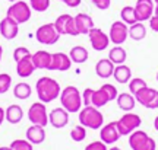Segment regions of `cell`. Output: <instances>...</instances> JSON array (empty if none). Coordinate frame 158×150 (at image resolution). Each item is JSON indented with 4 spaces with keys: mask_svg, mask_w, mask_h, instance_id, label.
I'll list each match as a JSON object with an SVG mask.
<instances>
[{
    "mask_svg": "<svg viewBox=\"0 0 158 150\" xmlns=\"http://www.w3.org/2000/svg\"><path fill=\"white\" fill-rule=\"evenodd\" d=\"M35 90H37L38 99L41 102H44V104H48V102H53L60 96L62 88H60L57 80L48 77V76H43V77H40L37 80Z\"/></svg>",
    "mask_w": 158,
    "mask_h": 150,
    "instance_id": "obj_1",
    "label": "cell"
},
{
    "mask_svg": "<svg viewBox=\"0 0 158 150\" xmlns=\"http://www.w3.org/2000/svg\"><path fill=\"white\" fill-rule=\"evenodd\" d=\"M60 104L69 112V114H76L82 109V95L78 90L76 86H66L60 92Z\"/></svg>",
    "mask_w": 158,
    "mask_h": 150,
    "instance_id": "obj_2",
    "label": "cell"
},
{
    "mask_svg": "<svg viewBox=\"0 0 158 150\" xmlns=\"http://www.w3.org/2000/svg\"><path fill=\"white\" fill-rule=\"evenodd\" d=\"M79 122L81 125H84L85 128H91V130H100L104 125V115L101 111L95 108V106H84L81 111L78 112Z\"/></svg>",
    "mask_w": 158,
    "mask_h": 150,
    "instance_id": "obj_3",
    "label": "cell"
},
{
    "mask_svg": "<svg viewBox=\"0 0 158 150\" xmlns=\"http://www.w3.org/2000/svg\"><path fill=\"white\" fill-rule=\"evenodd\" d=\"M129 146L132 150H157L155 140L142 130H135L129 134Z\"/></svg>",
    "mask_w": 158,
    "mask_h": 150,
    "instance_id": "obj_4",
    "label": "cell"
},
{
    "mask_svg": "<svg viewBox=\"0 0 158 150\" xmlns=\"http://www.w3.org/2000/svg\"><path fill=\"white\" fill-rule=\"evenodd\" d=\"M31 12H32V9H31L29 3L23 2V0H18V2H13L9 6L6 16L12 18L13 21H16L21 25V23L28 22L29 19H31Z\"/></svg>",
    "mask_w": 158,
    "mask_h": 150,
    "instance_id": "obj_5",
    "label": "cell"
},
{
    "mask_svg": "<svg viewBox=\"0 0 158 150\" xmlns=\"http://www.w3.org/2000/svg\"><path fill=\"white\" fill-rule=\"evenodd\" d=\"M116 124H117V128L122 136H129L130 133H133L142 125V118L138 114L126 112L116 121Z\"/></svg>",
    "mask_w": 158,
    "mask_h": 150,
    "instance_id": "obj_6",
    "label": "cell"
},
{
    "mask_svg": "<svg viewBox=\"0 0 158 150\" xmlns=\"http://www.w3.org/2000/svg\"><path fill=\"white\" fill-rule=\"evenodd\" d=\"M28 120L31 124L40 125V127H45L48 124V112H47V106L44 102H34L28 109Z\"/></svg>",
    "mask_w": 158,
    "mask_h": 150,
    "instance_id": "obj_7",
    "label": "cell"
},
{
    "mask_svg": "<svg viewBox=\"0 0 158 150\" xmlns=\"http://www.w3.org/2000/svg\"><path fill=\"white\" fill-rule=\"evenodd\" d=\"M59 38H60V34L57 32L54 23H44L35 31V39L40 44L53 45L59 41Z\"/></svg>",
    "mask_w": 158,
    "mask_h": 150,
    "instance_id": "obj_8",
    "label": "cell"
},
{
    "mask_svg": "<svg viewBox=\"0 0 158 150\" xmlns=\"http://www.w3.org/2000/svg\"><path fill=\"white\" fill-rule=\"evenodd\" d=\"M136 102H139L142 106H145L148 109H157L158 108V90L154 88H142L141 90H138L135 95Z\"/></svg>",
    "mask_w": 158,
    "mask_h": 150,
    "instance_id": "obj_9",
    "label": "cell"
},
{
    "mask_svg": "<svg viewBox=\"0 0 158 150\" xmlns=\"http://www.w3.org/2000/svg\"><path fill=\"white\" fill-rule=\"evenodd\" d=\"M108 38H110V42L116 45L124 44L126 39L129 38V26L123 21L113 22L110 26V31H108Z\"/></svg>",
    "mask_w": 158,
    "mask_h": 150,
    "instance_id": "obj_10",
    "label": "cell"
},
{
    "mask_svg": "<svg viewBox=\"0 0 158 150\" xmlns=\"http://www.w3.org/2000/svg\"><path fill=\"white\" fill-rule=\"evenodd\" d=\"M53 23H54L57 32L60 35H70V37L79 35L78 31H76V26H75V19L72 15L63 13L60 16H57V19Z\"/></svg>",
    "mask_w": 158,
    "mask_h": 150,
    "instance_id": "obj_11",
    "label": "cell"
},
{
    "mask_svg": "<svg viewBox=\"0 0 158 150\" xmlns=\"http://www.w3.org/2000/svg\"><path fill=\"white\" fill-rule=\"evenodd\" d=\"M88 37H89V42L92 50L95 51H104L107 50L108 44H110V38H108V34H106L104 31H101L100 28H94L88 32Z\"/></svg>",
    "mask_w": 158,
    "mask_h": 150,
    "instance_id": "obj_12",
    "label": "cell"
},
{
    "mask_svg": "<svg viewBox=\"0 0 158 150\" xmlns=\"http://www.w3.org/2000/svg\"><path fill=\"white\" fill-rule=\"evenodd\" d=\"M135 7V16L138 22L149 21V18L154 15V7L155 3L154 0H136Z\"/></svg>",
    "mask_w": 158,
    "mask_h": 150,
    "instance_id": "obj_13",
    "label": "cell"
},
{
    "mask_svg": "<svg viewBox=\"0 0 158 150\" xmlns=\"http://www.w3.org/2000/svg\"><path fill=\"white\" fill-rule=\"evenodd\" d=\"M100 130H101V131H100V139H101V141H104L107 146L114 144V143L118 141V139L122 137V134L118 131L116 121L108 122L107 125H102Z\"/></svg>",
    "mask_w": 158,
    "mask_h": 150,
    "instance_id": "obj_14",
    "label": "cell"
},
{
    "mask_svg": "<svg viewBox=\"0 0 158 150\" xmlns=\"http://www.w3.org/2000/svg\"><path fill=\"white\" fill-rule=\"evenodd\" d=\"M19 34V23L12 18L5 16L0 21V35L5 39H15Z\"/></svg>",
    "mask_w": 158,
    "mask_h": 150,
    "instance_id": "obj_15",
    "label": "cell"
},
{
    "mask_svg": "<svg viewBox=\"0 0 158 150\" xmlns=\"http://www.w3.org/2000/svg\"><path fill=\"white\" fill-rule=\"evenodd\" d=\"M70 67H72V60H70L69 54H64V53H54V54H51V63L48 70H53V72H68Z\"/></svg>",
    "mask_w": 158,
    "mask_h": 150,
    "instance_id": "obj_16",
    "label": "cell"
},
{
    "mask_svg": "<svg viewBox=\"0 0 158 150\" xmlns=\"http://www.w3.org/2000/svg\"><path fill=\"white\" fill-rule=\"evenodd\" d=\"M68 122H69V112L63 106L51 109L50 114H48V124H50L51 127L63 128L68 125Z\"/></svg>",
    "mask_w": 158,
    "mask_h": 150,
    "instance_id": "obj_17",
    "label": "cell"
},
{
    "mask_svg": "<svg viewBox=\"0 0 158 150\" xmlns=\"http://www.w3.org/2000/svg\"><path fill=\"white\" fill-rule=\"evenodd\" d=\"M75 19V26H76V31H78L79 35H88L91 29L94 28V19L86 15V13H78L76 16H73Z\"/></svg>",
    "mask_w": 158,
    "mask_h": 150,
    "instance_id": "obj_18",
    "label": "cell"
},
{
    "mask_svg": "<svg viewBox=\"0 0 158 150\" xmlns=\"http://www.w3.org/2000/svg\"><path fill=\"white\" fill-rule=\"evenodd\" d=\"M35 70H37V69H35L34 63H32L31 56L16 61V73L19 77H22V79L29 77V76H32V73H34Z\"/></svg>",
    "mask_w": 158,
    "mask_h": 150,
    "instance_id": "obj_19",
    "label": "cell"
},
{
    "mask_svg": "<svg viewBox=\"0 0 158 150\" xmlns=\"http://www.w3.org/2000/svg\"><path fill=\"white\" fill-rule=\"evenodd\" d=\"M114 67L116 66L108 58H101V60L97 61L95 64V74L101 79H108L113 76Z\"/></svg>",
    "mask_w": 158,
    "mask_h": 150,
    "instance_id": "obj_20",
    "label": "cell"
},
{
    "mask_svg": "<svg viewBox=\"0 0 158 150\" xmlns=\"http://www.w3.org/2000/svg\"><path fill=\"white\" fill-rule=\"evenodd\" d=\"M25 137H27V140H28L29 143H32V144H41V143H44V140H45L44 127H40V125H34V124H32L31 127H28Z\"/></svg>",
    "mask_w": 158,
    "mask_h": 150,
    "instance_id": "obj_21",
    "label": "cell"
},
{
    "mask_svg": "<svg viewBox=\"0 0 158 150\" xmlns=\"http://www.w3.org/2000/svg\"><path fill=\"white\" fill-rule=\"evenodd\" d=\"M32 63H34L35 69H45V70H48V67H50V63H51V54L48 51L45 50H38L37 53H34L32 56Z\"/></svg>",
    "mask_w": 158,
    "mask_h": 150,
    "instance_id": "obj_22",
    "label": "cell"
},
{
    "mask_svg": "<svg viewBox=\"0 0 158 150\" xmlns=\"http://www.w3.org/2000/svg\"><path fill=\"white\" fill-rule=\"evenodd\" d=\"M117 106L122 109L123 112H130L136 105V99L135 96L130 93V92H123V93H118L117 98Z\"/></svg>",
    "mask_w": 158,
    "mask_h": 150,
    "instance_id": "obj_23",
    "label": "cell"
},
{
    "mask_svg": "<svg viewBox=\"0 0 158 150\" xmlns=\"http://www.w3.org/2000/svg\"><path fill=\"white\" fill-rule=\"evenodd\" d=\"M23 118V109L21 105H9L5 109V120L10 124H19Z\"/></svg>",
    "mask_w": 158,
    "mask_h": 150,
    "instance_id": "obj_24",
    "label": "cell"
},
{
    "mask_svg": "<svg viewBox=\"0 0 158 150\" xmlns=\"http://www.w3.org/2000/svg\"><path fill=\"white\" fill-rule=\"evenodd\" d=\"M113 77L116 79V82L120 85H127L129 80L132 79V70L130 67H127L126 64H117L114 67V72H113Z\"/></svg>",
    "mask_w": 158,
    "mask_h": 150,
    "instance_id": "obj_25",
    "label": "cell"
},
{
    "mask_svg": "<svg viewBox=\"0 0 158 150\" xmlns=\"http://www.w3.org/2000/svg\"><path fill=\"white\" fill-rule=\"evenodd\" d=\"M69 57H70V60L72 63H76V64H84L85 61L88 60V50L82 47V45H75L72 47V50L69 51Z\"/></svg>",
    "mask_w": 158,
    "mask_h": 150,
    "instance_id": "obj_26",
    "label": "cell"
},
{
    "mask_svg": "<svg viewBox=\"0 0 158 150\" xmlns=\"http://www.w3.org/2000/svg\"><path fill=\"white\" fill-rule=\"evenodd\" d=\"M108 60L113 63L114 66H117V64H123L126 58H127V53L124 50L123 47H120V45H116L113 47L111 50L108 51Z\"/></svg>",
    "mask_w": 158,
    "mask_h": 150,
    "instance_id": "obj_27",
    "label": "cell"
},
{
    "mask_svg": "<svg viewBox=\"0 0 158 150\" xmlns=\"http://www.w3.org/2000/svg\"><path fill=\"white\" fill-rule=\"evenodd\" d=\"M108 102H111V101H110V96H108V93L102 89V88H100L98 90H94V92H92V101H91V105L92 106H95V108L100 109V108L107 105Z\"/></svg>",
    "mask_w": 158,
    "mask_h": 150,
    "instance_id": "obj_28",
    "label": "cell"
},
{
    "mask_svg": "<svg viewBox=\"0 0 158 150\" xmlns=\"http://www.w3.org/2000/svg\"><path fill=\"white\" fill-rule=\"evenodd\" d=\"M145 37H147V28L143 22H136L129 26V38L133 41H142Z\"/></svg>",
    "mask_w": 158,
    "mask_h": 150,
    "instance_id": "obj_29",
    "label": "cell"
},
{
    "mask_svg": "<svg viewBox=\"0 0 158 150\" xmlns=\"http://www.w3.org/2000/svg\"><path fill=\"white\" fill-rule=\"evenodd\" d=\"M32 93V89H31V86L28 83H25V82H19L18 85H15V88H13V96L19 101H25L28 99L29 96Z\"/></svg>",
    "mask_w": 158,
    "mask_h": 150,
    "instance_id": "obj_30",
    "label": "cell"
},
{
    "mask_svg": "<svg viewBox=\"0 0 158 150\" xmlns=\"http://www.w3.org/2000/svg\"><path fill=\"white\" fill-rule=\"evenodd\" d=\"M120 18H122V21H123L127 26L130 25H133L136 23V16H135V7L133 6H124L123 9L120 10Z\"/></svg>",
    "mask_w": 158,
    "mask_h": 150,
    "instance_id": "obj_31",
    "label": "cell"
},
{
    "mask_svg": "<svg viewBox=\"0 0 158 150\" xmlns=\"http://www.w3.org/2000/svg\"><path fill=\"white\" fill-rule=\"evenodd\" d=\"M85 137H86V128L84 125H76L70 130V139L76 141V143H81L84 141Z\"/></svg>",
    "mask_w": 158,
    "mask_h": 150,
    "instance_id": "obj_32",
    "label": "cell"
},
{
    "mask_svg": "<svg viewBox=\"0 0 158 150\" xmlns=\"http://www.w3.org/2000/svg\"><path fill=\"white\" fill-rule=\"evenodd\" d=\"M12 150H34V144L29 143L27 139H16L10 143Z\"/></svg>",
    "mask_w": 158,
    "mask_h": 150,
    "instance_id": "obj_33",
    "label": "cell"
},
{
    "mask_svg": "<svg viewBox=\"0 0 158 150\" xmlns=\"http://www.w3.org/2000/svg\"><path fill=\"white\" fill-rule=\"evenodd\" d=\"M129 92L132 95H135L138 90H141L142 88H145V86H148L147 85V82L143 80V79H141V77H132L129 80Z\"/></svg>",
    "mask_w": 158,
    "mask_h": 150,
    "instance_id": "obj_34",
    "label": "cell"
},
{
    "mask_svg": "<svg viewBox=\"0 0 158 150\" xmlns=\"http://www.w3.org/2000/svg\"><path fill=\"white\" fill-rule=\"evenodd\" d=\"M29 6L35 12H45L50 7V0H29Z\"/></svg>",
    "mask_w": 158,
    "mask_h": 150,
    "instance_id": "obj_35",
    "label": "cell"
},
{
    "mask_svg": "<svg viewBox=\"0 0 158 150\" xmlns=\"http://www.w3.org/2000/svg\"><path fill=\"white\" fill-rule=\"evenodd\" d=\"M12 86V77L7 73H0V95L6 93Z\"/></svg>",
    "mask_w": 158,
    "mask_h": 150,
    "instance_id": "obj_36",
    "label": "cell"
},
{
    "mask_svg": "<svg viewBox=\"0 0 158 150\" xmlns=\"http://www.w3.org/2000/svg\"><path fill=\"white\" fill-rule=\"evenodd\" d=\"M32 56L31 54V51L27 48V47H18V48H15V51H13V60L15 61H19L22 60V58H25V57H29Z\"/></svg>",
    "mask_w": 158,
    "mask_h": 150,
    "instance_id": "obj_37",
    "label": "cell"
},
{
    "mask_svg": "<svg viewBox=\"0 0 158 150\" xmlns=\"http://www.w3.org/2000/svg\"><path fill=\"white\" fill-rule=\"evenodd\" d=\"M101 88L108 93V96H110V101H114L116 98H117V95H118L117 88H116V86H113L111 83H104Z\"/></svg>",
    "mask_w": 158,
    "mask_h": 150,
    "instance_id": "obj_38",
    "label": "cell"
},
{
    "mask_svg": "<svg viewBox=\"0 0 158 150\" xmlns=\"http://www.w3.org/2000/svg\"><path fill=\"white\" fill-rule=\"evenodd\" d=\"M85 150H108L107 144L101 141V140H95V141H92L89 144L85 147Z\"/></svg>",
    "mask_w": 158,
    "mask_h": 150,
    "instance_id": "obj_39",
    "label": "cell"
},
{
    "mask_svg": "<svg viewBox=\"0 0 158 150\" xmlns=\"http://www.w3.org/2000/svg\"><path fill=\"white\" fill-rule=\"evenodd\" d=\"M92 92H94V89H91V88H86V89L84 90V93H82V104H84V106H89L91 105Z\"/></svg>",
    "mask_w": 158,
    "mask_h": 150,
    "instance_id": "obj_40",
    "label": "cell"
},
{
    "mask_svg": "<svg viewBox=\"0 0 158 150\" xmlns=\"http://www.w3.org/2000/svg\"><path fill=\"white\" fill-rule=\"evenodd\" d=\"M91 2L100 10H107L110 7V5H111V0H91Z\"/></svg>",
    "mask_w": 158,
    "mask_h": 150,
    "instance_id": "obj_41",
    "label": "cell"
},
{
    "mask_svg": "<svg viewBox=\"0 0 158 150\" xmlns=\"http://www.w3.org/2000/svg\"><path fill=\"white\" fill-rule=\"evenodd\" d=\"M149 28L152 29L154 32H158V16L152 15L149 18Z\"/></svg>",
    "mask_w": 158,
    "mask_h": 150,
    "instance_id": "obj_42",
    "label": "cell"
},
{
    "mask_svg": "<svg viewBox=\"0 0 158 150\" xmlns=\"http://www.w3.org/2000/svg\"><path fill=\"white\" fill-rule=\"evenodd\" d=\"M81 2H82V0H64L63 3L66 6H69V7H78V6L81 5Z\"/></svg>",
    "mask_w": 158,
    "mask_h": 150,
    "instance_id": "obj_43",
    "label": "cell"
},
{
    "mask_svg": "<svg viewBox=\"0 0 158 150\" xmlns=\"http://www.w3.org/2000/svg\"><path fill=\"white\" fill-rule=\"evenodd\" d=\"M3 121H5V109L0 106V125L3 124Z\"/></svg>",
    "mask_w": 158,
    "mask_h": 150,
    "instance_id": "obj_44",
    "label": "cell"
},
{
    "mask_svg": "<svg viewBox=\"0 0 158 150\" xmlns=\"http://www.w3.org/2000/svg\"><path fill=\"white\" fill-rule=\"evenodd\" d=\"M154 128H155V130L158 131V115L155 117V120H154Z\"/></svg>",
    "mask_w": 158,
    "mask_h": 150,
    "instance_id": "obj_45",
    "label": "cell"
},
{
    "mask_svg": "<svg viewBox=\"0 0 158 150\" xmlns=\"http://www.w3.org/2000/svg\"><path fill=\"white\" fill-rule=\"evenodd\" d=\"M154 15L158 16V3H155V7H154Z\"/></svg>",
    "mask_w": 158,
    "mask_h": 150,
    "instance_id": "obj_46",
    "label": "cell"
},
{
    "mask_svg": "<svg viewBox=\"0 0 158 150\" xmlns=\"http://www.w3.org/2000/svg\"><path fill=\"white\" fill-rule=\"evenodd\" d=\"M0 150H12V149H10V146H2Z\"/></svg>",
    "mask_w": 158,
    "mask_h": 150,
    "instance_id": "obj_47",
    "label": "cell"
},
{
    "mask_svg": "<svg viewBox=\"0 0 158 150\" xmlns=\"http://www.w3.org/2000/svg\"><path fill=\"white\" fill-rule=\"evenodd\" d=\"M2 56H3V47L0 45V61H2Z\"/></svg>",
    "mask_w": 158,
    "mask_h": 150,
    "instance_id": "obj_48",
    "label": "cell"
},
{
    "mask_svg": "<svg viewBox=\"0 0 158 150\" xmlns=\"http://www.w3.org/2000/svg\"><path fill=\"white\" fill-rule=\"evenodd\" d=\"M108 150H122V149H120V147H117V146H113L111 149H108Z\"/></svg>",
    "mask_w": 158,
    "mask_h": 150,
    "instance_id": "obj_49",
    "label": "cell"
},
{
    "mask_svg": "<svg viewBox=\"0 0 158 150\" xmlns=\"http://www.w3.org/2000/svg\"><path fill=\"white\" fill-rule=\"evenodd\" d=\"M7 2H12V3H13V2H18V0H7Z\"/></svg>",
    "mask_w": 158,
    "mask_h": 150,
    "instance_id": "obj_50",
    "label": "cell"
},
{
    "mask_svg": "<svg viewBox=\"0 0 158 150\" xmlns=\"http://www.w3.org/2000/svg\"><path fill=\"white\" fill-rule=\"evenodd\" d=\"M154 3H158V0H154Z\"/></svg>",
    "mask_w": 158,
    "mask_h": 150,
    "instance_id": "obj_51",
    "label": "cell"
},
{
    "mask_svg": "<svg viewBox=\"0 0 158 150\" xmlns=\"http://www.w3.org/2000/svg\"><path fill=\"white\" fill-rule=\"evenodd\" d=\"M157 82H158V72H157Z\"/></svg>",
    "mask_w": 158,
    "mask_h": 150,
    "instance_id": "obj_52",
    "label": "cell"
},
{
    "mask_svg": "<svg viewBox=\"0 0 158 150\" xmlns=\"http://www.w3.org/2000/svg\"><path fill=\"white\" fill-rule=\"evenodd\" d=\"M59 2H64V0H59Z\"/></svg>",
    "mask_w": 158,
    "mask_h": 150,
    "instance_id": "obj_53",
    "label": "cell"
}]
</instances>
